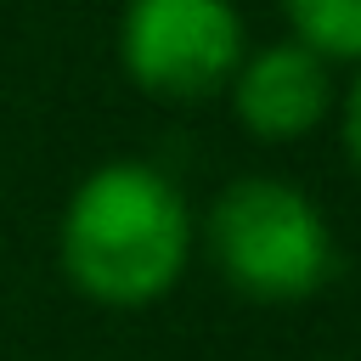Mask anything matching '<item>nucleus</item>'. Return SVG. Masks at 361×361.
I'll use <instances>...</instances> for the list:
<instances>
[{
	"label": "nucleus",
	"instance_id": "f257e3e1",
	"mask_svg": "<svg viewBox=\"0 0 361 361\" xmlns=\"http://www.w3.org/2000/svg\"><path fill=\"white\" fill-rule=\"evenodd\" d=\"M192 231V209L164 169L113 158L68 192L56 248L68 282L96 305H152L180 282Z\"/></svg>",
	"mask_w": 361,
	"mask_h": 361
},
{
	"label": "nucleus",
	"instance_id": "39448f33",
	"mask_svg": "<svg viewBox=\"0 0 361 361\" xmlns=\"http://www.w3.org/2000/svg\"><path fill=\"white\" fill-rule=\"evenodd\" d=\"M293 39L327 56H361V0H282Z\"/></svg>",
	"mask_w": 361,
	"mask_h": 361
},
{
	"label": "nucleus",
	"instance_id": "f03ea898",
	"mask_svg": "<svg viewBox=\"0 0 361 361\" xmlns=\"http://www.w3.org/2000/svg\"><path fill=\"white\" fill-rule=\"evenodd\" d=\"M203 243L220 276L265 305L310 299L338 265L327 209L282 175H237L209 203Z\"/></svg>",
	"mask_w": 361,
	"mask_h": 361
},
{
	"label": "nucleus",
	"instance_id": "423d86ee",
	"mask_svg": "<svg viewBox=\"0 0 361 361\" xmlns=\"http://www.w3.org/2000/svg\"><path fill=\"white\" fill-rule=\"evenodd\" d=\"M344 147H350V164L361 169V73L344 90Z\"/></svg>",
	"mask_w": 361,
	"mask_h": 361
},
{
	"label": "nucleus",
	"instance_id": "7ed1b4c3",
	"mask_svg": "<svg viewBox=\"0 0 361 361\" xmlns=\"http://www.w3.org/2000/svg\"><path fill=\"white\" fill-rule=\"evenodd\" d=\"M248 51L237 0H124L118 62L152 96H209L231 85Z\"/></svg>",
	"mask_w": 361,
	"mask_h": 361
},
{
	"label": "nucleus",
	"instance_id": "20e7f679",
	"mask_svg": "<svg viewBox=\"0 0 361 361\" xmlns=\"http://www.w3.org/2000/svg\"><path fill=\"white\" fill-rule=\"evenodd\" d=\"M327 102H333V73L293 34L259 51H243L231 73V107L259 141H299L305 130L322 124Z\"/></svg>",
	"mask_w": 361,
	"mask_h": 361
}]
</instances>
